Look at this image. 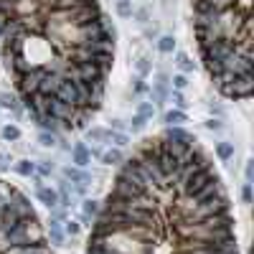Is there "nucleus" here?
<instances>
[{
    "label": "nucleus",
    "mask_w": 254,
    "mask_h": 254,
    "mask_svg": "<svg viewBox=\"0 0 254 254\" xmlns=\"http://www.w3.org/2000/svg\"><path fill=\"white\" fill-rule=\"evenodd\" d=\"M89 247L112 249V252H119V254H155V242H142V239H135L127 231H110V234L92 231Z\"/></svg>",
    "instance_id": "obj_1"
},
{
    "label": "nucleus",
    "mask_w": 254,
    "mask_h": 254,
    "mask_svg": "<svg viewBox=\"0 0 254 254\" xmlns=\"http://www.w3.org/2000/svg\"><path fill=\"white\" fill-rule=\"evenodd\" d=\"M0 231H5L8 249L10 247H21V244H41V242H46V234H43L36 216H26V219L16 221L13 226L0 229Z\"/></svg>",
    "instance_id": "obj_2"
},
{
    "label": "nucleus",
    "mask_w": 254,
    "mask_h": 254,
    "mask_svg": "<svg viewBox=\"0 0 254 254\" xmlns=\"http://www.w3.org/2000/svg\"><path fill=\"white\" fill-rule=\"evenodd\" d=\"M64 77L71 79V82H79V84H94V82H104V79H107V74H104L94 61H79V64L69 61Z\"/></svg>",
    "instance_id": "obj_3"
},
{
    "label": "nucleus",
    "mask_w": 254,
    "mask_h": 254,
    "mask_svg": "<svg viewBox=\"0 0 254 254\" xmlns=\"http://www.w3.org/2000/svg\"><path fill=\"white\" fill-rule=\"evenodd\" d=\"M43 71H46L43 66H31L23 74H16V84L21 89V94H36L38 92V82L43 77Z\"/></svg>",
    "instance_id": "obj_4"
},
{
    "label": "nucleus",
    "mask_w": 254,
    "mask_h": 254,
    "mask_svg": "<svg viewBox=\"0 0 254 254\" xmlns=\"http://www.w3.org/2000/svg\"><path fill=\"white\" fill-rule=\"evenodd\" d=\"M56 99L71 104V107H79V104H82V89H79V84L64 77L61 84H58V89H56Z\"/></svg>",
    "instance_id": "obj_5"
},
{
    "label": "nucleus",
    "mask_w": 254,
    "mask_h": 254,
    "mask_svg": "<svg viewBox=\"0 0 254 254\" xmlns=\"http://www.w3.org/2000/svg\"><path fill=\"white\" fill-rule=\"evenodd\" d=\"M8 208H10V211L16 214V216H21V219L33 216V206H31V201H28V196H26V193H21L18 188H13V191H10Z\"/></svg>",
    "instance_id": "obj_6"
},
{
    "label": "nucleus",
    "mask_w": 254,
    "mask_h": 254,
    "mask_svg": "<svg viewBox=\"0 0 254 254\" xmlns=\"http://www.w3.org/2000/svg\"><path fill=\"white\" fill-rule=\"evenodd\" d=\"M61 74H54V71H43V77H41V82H38V94L41 97H56V89H58V84H61Z\"/></svg>",
    "instance_id": "obj_7"
},
{
    "label": "nucleus",
    "mask_w": 254,
    "mask_h": 254,
    "mask_svg": "<svg viewBox=\"0 0 254 254\" xmlns=\"http://www.w3.org/2000/svg\"><path fill=\"white\" fill-rule=\"evenodd\" d=\"M150 94H153V104H163V102L168 99V94H170V77H168L166 71H158Z\"/></svg>",
    "instance_id": "obj_8"
},
{
    "label": "nucleus",
    "mask_w": 254,
    "mask_h": 254,
    "mask_svg": "<svg viewBox=\"0 0 254 254\" xmlns=\"http://www.w3.org/2000/svg\"><path fill=\"white\" fill-rule=\"evenodd\" d=\"M166 140H173V142H181V145H196V138H193V132H188L183 125H173L166 130V135H163Z\"/></svg>",
    "instance_id": "obj_9"
},
{
    "label": "nucleus",
    "mask_w": 254,
    "mask_h": 254,
    "mask_svg": "<svg viewBox=\"0 0 254 254\" xmlns=\"http://www.w3.org/2000/svg\"><path fill=\"white\" fill-rule=\"evenodd\" d=\"M71 163L77 168H86L92 163V153H89V145L86 142H77L71 147Z\"/></svg>",
    "instance_id": "obj_10"
},
{
    "label": "nucleus",
    "mask_w": 254,
    "mask_h": 254,
    "mask_svg": "<svg viewBox=\"0 0 254 254\" xmlns=\"http://www.w3.org/2000/svg\"><path fill=\"white\" fill-rule=\"evenodd\" d=\"M36 198H38L43 206H46L49 211L58 206V193H56V188H51V186H46V183L36 188Z\"/></svg>",
    "instance_id": "obj_11"
},
{
    "label": "nucleus",
    "mask_w": 254,
    "mask_h": 254,
    "mask_svg": "<svg viewBox=\"0 0 254 254\" xmlns=\"http://www.w3.org/2000/svg\"><path fill=\"white\" fill-rule=\"evenodd\" d=\"M3 254H54L51 247L46 242H41V244H21V247H10L5 249Z\"/></svg>",
    "instance_id": "obj_12"
},
{
    "label": "nucleus",
    "mask_w": 254,
    "mask_h": 254,
    "mask_svg": "<svg viewBox=\"0 0 254 254\" xmlns=\"http://www.w3.org/2000/svg\"><path fill=\"white\" fill-rule=\"evenodd\" d=\"M64 242H66L64 221L51 219V221H49V244H51V247H64Z\"/></svg>",
    "instance_id": "obj_13"
},
{
    "label": "nucleus",
    "mask_w": 254,
    "mask_h": 254,
    "mask_svg": "<svg viewBox=\"0 0 254 254\" xmlns=\"http://www.w3.org/2000/svg\"><path fill=\"white\" fill-rule=\"evenodd\" d=\"M61 175H64V181H71V183H92V175H89L84 168H77V166H66V168H61Z\"/></svg>",
    "instance_id": "obj_14"
},
{
    "label": "nucleus",
    "mask_w": 254,
    "mask_h": 254,
    "mask_svg": "<svg viewBox=\"0 0 254 254\" xmlns=\"http://www.w3.org/2000/svg\"><path fill=\"white\" fill-rule=\"evenodd\" d=\"M84 135H86V142H107L110 130L107 127H86Z\"/></svg>",
    "instance_id": "obj_15"
},
{
    "label": "nucleus",
    "mask_w": 254,
    "mask_h": 254,
    "mask_svg": "<svg viewBox=\"0 0 254 254\" xmlns=\"http://www.w3.org/2000/svg\"><path fill=\"white\" fill-rule=\"evenodd\" d=\"M163 122H166L168 127H173V125H183V122H188V117H186V112L183 110H168L166 114H163Z\"/></svg>",
    "instance_id": "obj_16"
},
{
    "label": "nucleus",
    "mask_w": 254,
    "mask_h": 254,
    "mask_svg": "<svg viewBox=\"0 0 254 254\" xmlns=\"http://www.w3.org/2000/svg\"><path fill=\"white\" fill-rule=\"evenodd\" d=\"M122 160H125L122 147H112V150H104L102 153V163H104V166H119Z\"/></svg>",
    "instance_id": "obj_17"
},
{
    "label": "nucleus",
    "mask_w": 254,
    "mask_h": 254,
    "mask_svg": "<svg viewBox=\"0 0 254 254\" xmlns=\"http://www.w3.org/2000/svg\"><path fill=\"white\" fill-rule=\"evenodd\" d=\"M0 110H10V112H21V102L16 99V94H10V92H3L0 94Z\"/></svg>",
    "instance_id": "obj_18"
},
{
    "label": "nucleus",
    "mask_w": 254,
    "mask_h": 254,
    "mask_svg": "<svg viewBox=\"0 0 254 254\" xmlns=\"http://www.w3.org/2000/svg\"><path fill=\"white\" fill-rule=\"evenodd\" d=\"M175 64H178V69H181L183 74L196 71V64H193V61H191V56H188V54H183V51H178V54H175Z\"/></svg>",
    "instance_id": "obj_19"
},
{
    "label": "nucleus",
    "mask_w": 254,
    "mask_h": 254,
    "mask_svg": "<svg viewBox=\"0 0 254 254\" xmlns=\"http://www.w3.org/2000/svg\"><path fill=\"white\" fill-rule=\"evenodd\" d=\"M216 155H219V160H224V163H229L231 158H234V142H216Z\"/></svg>",
    "instance_id": "obj_20"
},
{
    "label": "nucleus",
    "mask_w": 254,
    "mask_h": 254,
    "mask_svg": "<svg viewBox=\"0 0 254 254\" xmlns=\"http://www.w3.org/2000/svg\"><path fill=\"white\" fill-rule=\"evenodd\" d=\"M13 168H16V173H18V175H23V178H31V175L36 173V163H31L28 158H23V160H18Z\"/></svg>",
    "instance_id": "obj_21"
},
{
    "label": "nucleus",
    "mask_w": 254,
    "mask_h": 254,
    "mask_svg": "<svg viewBox=\"0 0 254 254\" xmlns=\"http://www.w3.org/2000/svg\"><path fill=\"white\" fill-rule=\"evenodd\" d=\"M107 145H114V147H127V145H130V138H127V132H114V130H110Z\"/></svg>",
    "instance_id": "obj_22"
},
{
    "label": "nucleus",
    "mask_w": 254,
    "mask_h": 254,
    "mask_svg": "<svg viewBox=\"0 0 254 254\" xmlns=\"http://www.w3.org/2000/svg\"><path fill=\"white\" fill-rule=\"evenodd\" d=\"M102 211V203L99 201H94V198H84V203H82V214H86V216H97Z\"/></svg>",
    "instance_id": "obj_23"
},
{
    "label": "nucleus",
    "mask_w": 254,
    "mask_h": 254,
    "mask_svg": "<svg viewBox=\"0 0 254 254\" xmlns=\"http://www.w3.org/2000/svg\"><path fill=\"white\" fill-rule=\"evenodd\" d=\"M155 43H158V51L160 54H173L175 51V38L173 36H160Z\"/></svg>",
    "instance_id": "obj_24"
},
{
    "label": "nucleus",
    "mask_w": 254,
    "mask_h": 254,
    "mask_svg": "<svg viewBox=\"0 0 254 254\" xmlns=\"http://www.w3.org/2000/svg\"><path fill=\"white\" fill-rule=\"evenodd\" d=\"M0 135H3L5 142H16V140H21V127H16V125H5L3 130H0Z\"/></svg>",
    "instance_id": "obj_25"
},
{
    "label": "nucleus",
    "mask_w": 254,
    "mask_h": 254,
    "mask_svg": "<svg viewBox=\"0 0 254 254\" xmlns=\"http://www.w3.org/2000/svg\"><path fill=\"white\" fill-rule=\"evenodd\" d=\"M135 71H138V77H147V74H150L153 71V64H150V58H147V56H142V58H138V61H135Z\"/></svg>",
    "instance_id": "obj_26"
},
{
    "label": "nucleus",
    "mask_w": 254,
    "mask_h": 254,
    "mask_svg": "<svg viewBox=\"0 0 254 254\" xmlns=\"http://www.w3.org/2000/svg\"><path fill=\"white\" fill-rule=\"evenodd\" d=\"M114 10H117V16L119 18H132V3L130 0H117V5H114Z\"/></svg>",
    "instance_id": "obj_27"
},
{
    "label": "nucleus",
    "mask_w": 254,
    "mask_h": 254,
    "mask_svg": "<svg viewBox=\"0 0 254 254\" xmlns=\"http://www.w3.org/2000/svg\"><path fill=\"white\" fill-rule=\"evenodd\" d=\"M138 114L145 117V119H153V114H155V104H153V102H138Z\"/></svg>",
    "instance_id": "obj_28"
},
{
    "label": "nucleus",
    "mask_w": 254,
    "mask_h": 254,
    "mask_svg": "<svg viewBox=\"0 0 254 254\" xmlns=\"http://www.w3.org/2000/svg\"><path fill=\"white\" fill-rule=\"evenodd\" d=\"M38 142H41L43 147H54V145L58 142V138H56V132H46V130H41V132H38Z\"/></svg>",
    "instance_id": "obj_29"
},
{
    "label": "nucleus",
    "mask_w": 254,
    "mask_h": 254,
    "mask_svg": "<svg viewBox=\"0 0 254 254\" xmlns=\"http://www.w3.org/2000/svg\"><path fill=\"white\" fill-rule=\"evenodd\" d=\"M168 97H170V102H173V107H175V110H183V112H186L188 102H186V97H183L181 92H178V89H173V92H170Z\"/></svg>",
    "instance_id": "obj_30"
},
{
    "label": "nucleus",
    "mask_w": 254,
    "mask_h": 254,
    "mask_svg": "<svg viewBox=\"0 0 254 254\" xmlns=\"http://www.w3.org/2000/svg\"><path fill=\"white\" fill-rule=\"evenodd\" d=\"M10 191H13V186H8V183L0 181V208L8 206V201H10Z\"/></svg>",
    "instance_id": "obj_31"
},
{
    "label": "nucleus",
    "mask_w": 254,
    "mask_h": 254,
    "mask_svg": "<svg viewBox=\"0 0 254 254\" xmlns=\"http://www.w3.org/2000/svg\"><path fill=\"white\" fill-rule=\"evenodd\" d=\"M51 173H54V163H46V160L36 163V175L46 178V175H51Z\"/></svg>",
    "instance_id": "obj_32"
},
{
    "label": "nucleus",
    "mask_w": 254,
    "mask_h": 254,
    "mask_svg": "<svg viewBox=\"0 0 254 254\" xmlns=\"http://www.w3.org/2000/svg\"><path fill=\"white\" fill-rule=\"evenodd\" d=\"M170 84H173V89H178V92H183V89L188 86V77H186V74H175V77L170 79Z\"/></svg>",
    "instance_id": "obj_33"
},
{
    "label": "nucleus",
    "mask_w": 254,
    "mask_h": 254,
    "mask_svg": "<svg viewBox=\"0 0 254 254\" xmlns=\"http://www.w3.org/2000/svg\"><path fill=\"white\" fill-rule=\"evenodd\" d=\"M82 231V224L79 221H64V234L66 236H77Z\"/></svg>",
    "instance_id": "obj_34"
},
{
    "label": "nucleus",
    "mask_w": 254,
    "mask_h": 254,
    "mask_svg": "<svg viewBox=\"0 0 254 254\" xmlns=\"http://www.w3.org/2000/svg\"><path fill=\"white\" fill-rule=\"evenodd\" d=\"M145 125H147V119L140 117V114H135V117H132V122H130V130H132V132H142Z\"/></svg>",
    "instance_id": "obj_35"
},
{
    "label": "nucleus",
    "mask_w": 254,
    "mask_h": 254,
    "mask_svg": "<svg viewBox=\"0 0 254 254\" xmlns=\"http://www.w3.org/2000/svg\"><path fill=\"white\" fill-rule=\"evenodd\" d=\"M221 127H224V125H221V119H214V117H211V119H206V130H211V132H219Z\"/></svg>",
    "instance_id": "obj_36"
},
{
    "label": "nucleus",
    "mask_w": 254,
    "mask_h": 254,
    "mask_svg": "<svg viewBox=\"0 0 254 254\" xmlns=\"http://www.w3.org/2000/svg\"><path fill=\"white\" fill-rule=\"evenodd\" d=\"M242 201H244V203H252V183H244V186H242Z\"/></svg>",
    "instance_id": "obj_37"
},
{
    "label": "nucleus",
    "mask_w": 254,
    "mask_h": 254,
    "mask_svg": "<svg viewBox=\"0 0 254 254\" xmlns=\"http://www.w3.org/2000/svg\"><path fill=\"white\" fill-rule=\"evenodd\" d=\"M10 170V158L5 153H0V173H8Z\"/></svg>",
    "instance_id": "obj_38"
},
{
    "label": "nucleus",
    "mask_w": 254,
    "mask_h": 254,
    "mask_svg": "<svg viewBox=\"0 0 254 254\" xmlns=\"http://www.w3.org/2000/svg\"><path fill=\"white\" fill-rule=\"evenodd\" d=\"M244 175H247V183L254 181V160H247V168H244Z\"/></svg>",
    "instance_id": "obj_39"
},
{
    "label": "nucleus",
    "mask_w": 254,
    "mask_h": 254,
    "mask_svg": "<svg viewBox=\"0 0 254 254\" xmlns=\"http://www.w3.org/2000/svg\"><path fill=\"white\" fill-rule=\"evenodd\" d=\"M145 92H147V84H145L142 77H138L135 79V94H145Z\"/></svg>",
    "instance_id": "obj_40"
},
{
    "label": "nucleus",
    "mask_w": 254,
    "mask_h": 254,
    "mask_svg": "<svg viewBox=\"0 0 254 254\" xmlns=\"http://www.w3.org/2000/svg\"><path fill=\"white\" fill-rule=\"evenodd\" d=\"M135 18H138V23H142V26H145V23H147V18H150V13H147L145 8H140V10L135 13Z\"/></svg>",
    "instance_id": "obj_41"
},
{
    "label": "nucleus",
    "mask_w": 254,
    "mask_h": 254,
    "mask_svg": "<svg viewBox=\"0 0 254 254\" xmlns=\"http://www.w3.org/2000/svg\"><path fill=\"white\" fill-rule=\"evenodd\" d=\"M125 127H127V125L122 122V119H112V127H110V130H114V132H125Z\"/></svg>",
    "instance_id": "obj_42"
},
{
    "label": "nucleus",
    "mask_w": 254,
    "mask_h": 254,
    "mask_svg": "<svg viewBox=\"0 0 254 254\" xmlns=\"http://www.w3.org/2000/svg\"><path fill=\"white\" fill-rule=\"evenodd\" d=\"M79 224H82V226H89V229H92L94 219H92V216H86V214H82V216H79Z\"/></svg>",
    "instance_id": "obj_43"
},
{
    "label": "nucleus",
    "mask_w": 254,
    "mask_h": 254,
    "mask_svg": "<svg viewBox=\"0 0 254 254\" xmlns=\"http://www.w3.org/2000/svg\"><path fill=\"white\" fill-rule=\"evenodd\" d=\"M208 110H211V114H214V112H216V114H224V107H219V104H214V102H211V107H208Z\"/></svg>",
    "instance_id": "obj_44"
},
{
    "label": "nucleus",
    "mask_w": 254,
    "mask_h": 254,
    "mask_svg": "<svg viewBox=\"0 0 254 254\" xmlns=\"http://www.w3.org/2000/svg\"><path fill=\"white\" fill-rule=\"evenodd\" d=\"M145 36L147 38H158V31H155V28H145Z\"/></svg>",
    "instance_id": "obj_45"
}]
</instances>
